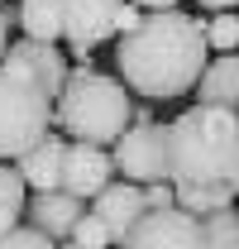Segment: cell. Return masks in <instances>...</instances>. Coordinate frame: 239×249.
I'll return each mask as SVG.
<instances>
[{
  "label": "cell",
  "mask_w": 239,
  "mask_h": 249,
  "mask_svg": "<svg viewBox=\"0 0 239 249\" xmlns=\"http://www.w3.org/2000/svg\"><path fill=\"white\" fill-rule=\"evenodd\" d=\"M206 15L187 10H144L139 24L120 34L115 67L120 87L144 101H177L196 87L206 67Z\"/></svg>",
  "instance_id": "obj_1"
},
{
  "label": "cell",
  "mask_w": 239,
  "mask_h": 249,
  "mask_svg": "<svg viewBox=\"0 0 239 249\" xmlns=\"http://www.w3.org/2000/svg\"><path fill=\"white\" fill-rule=\"evenodd\" d=\"M172 187H239V115L191 106L168 124Z\"/></svg>",
  "instance_id": "obj_2"
},
{
  "label": "cell",
  "mask_w": 239,
  "mask_h": 249,
  "mask_svg": "<svg viewBox=\"0 0 239 249\" xmlns=\"http://www.w3.org/2000/svg\"><path fill=\"white\" fill-rule=\"evenodd\" d=\"M129 110H134V96L120 87V77L96 72L91 62H77L67 67V82L53 101V134H62L67 144L110 149L129 129Z\"/></svg>",
  "instance_id": "obj_3"
},
{
  "label": "cell",
  "mask_w": 239,
  "mask_h": 249,
  "mask_svg": "<svg viewBox=\"0 0 239 249\" xmlns=\"http://www.w3.org/2000/svg\"><path fill=\"white\" fill-rule=\"evenodd\" d=\"M53 129V101L34 82L0 67V163L24 158Z\"/></svg>",
  "instance_id": "obj_4"
},
{
  "label": "cell",
  "mask_w": 239,
  "mask_h": 249,
  "mask_svg": "<svg viewBox=\"0 0 239 249\" xmlns=\"http://www.w3.org/2000/svg\"><path fill=\"white\" fill-rule=\"evenodd\" d=\"M110 168L120 182L149 187V182H168V124H129L110 144Z\"/></svg>",
  "instance_id": "obj_5"
},
{
  "label": "cell",
  "mask_w": 239,
  "mask_h": 249,
  "mask_svg": "<svg viewBox=\"0 0 239 249\" xmlns=\"http://www.w3.org/2000/svg\"><path fill=\"white\" fill-rule=\"evenodd\" d=\"M124 0H58L62 15V38H67V53L77 62H91V53L115 38V19Z\"/></svg>",
  "instance_id": "obj_6"
},
{
  "label": "cell",
  "mask_w": 239,
  "mask_h": 249,
  "mask_svg": "<svg viewBox=\"0 0 239 249\" xmlns=\"http://www.w3.org/2000/svg\"><path fill=\"white\" fill-rule=\"evenodd\" d=\"M0 67H5V72H15V77H24V82H34V87L48 96V101H58L62 82H67V53H62L58 43H34V38H15V43L5 48Z\"/></svg>",
  "instance_id": "obj_7"
},
{
  "label": "cell",
  "mask_w": 239,
  "mask_h": 249,
  "mask_svg": "<svg viewBox=\"0 0 239 249\" xmlns=\"http://www.w3.org/2000/svg\"><path fill=\"white\" fill-rule=\"evenodd\" d=\"M110 182H115L110 149H96V144H67V149H62V178H58V192H67L72 201H82V206H86L91 196H101Z\"/></svg>",
  "instance_id": "obj_8"
},
{
  "label": "cell",
  "mask_w": 239,
  "mask_h": 249,
  "mask_svg": "<svg viewBox=\"0 0 239 249\" xmlns=\"http://www.w3.org/2000/svg\"><path fill=\"white\" fill-rule=\"evenodd\" d=\"M91 216L101 220V230H105V240H110V249H124L129 245V235H134V225L144 220V192L134 182H110L101 196H91V206H86Z\"/></svg>",
  "instance_id": "obj_9"
},
{
  "label": "cell",
  "mask_w": 239,
  "mask_h": 249,
  "mask_svg": "<svg viewBox=\"0 0 239 249\" xmlns=\"http://www.w3.org/2000/svg\"><path fill=\"white\" fill-rule=\"evenodd\" d=\"M124 249H201V220L168 206V211H144Z\"/></svg>",
  "instance_id": "obj_10"
},
{
  "label": "cell",
  "mask_w": 239,
  "mask_h": 249,
  "mask_svg": "<svg viewBox=\"0 0 239 249\" xmlns=\"http://www.w3.org/2000/svg\"><path fill=\"white\" fill-rule=\"evenodd\" d=\"M82 201H72L67 192H34L29 201H24V225L38 230V235H48L53 245H62L67 235H72V225L82 220Z\"/></svg>",
  "instance_id": "obj_11"
},
{
  "label": "cell",
  "mask_w": 239,
  "mask_h": 249,
  "mask_svg": "<svg viewBox=\"0 0 239 249\" xmlns=\"http://www.w3.org/2000/svg\"><path fill=\"white\" fill-rule=\"evenodd\" d=\"M196 106H210V110H235L239 115V58L235 53H215L206 58L201 77H196Z\"/></svg>",
  "instance_id": "obj_12"
},
{
  "label": "cell",
  "mask_w": 239,
  "mask_h": 249,
  "mask_svg": "<svg viewBox=\"0 0 239 249\" xmlns=\"http://www.w3.org/2000/svg\"><path fill=\"white\" fill-rule=\"evenodd\" d=\"M62 149H67V139L62 134H43L38 144H34L24 158H15V173H19V182L24 192H58V178H62Z\"/></svg>",
  "instance_id": "obj_13"
},
{
  "label": "cell",
  "mask_w": 239,
  "mask_h": 249,
  "mask_svg": "<svg viewBox=\"0 0 239 249\" xmlns=\"http://www.w3.org/2000/svg\"><path fill=\"white\" fill-rule=\"evenodd\" d=\"M15 19H19L24 38H34V43H58L62 38L58 0H19V5H15Z\"/></svg>",
  "instance_id": "obj_14"
},
{
  "label": "cell",
  "mask_w": 239,
  "mask_h": 249,
  "mask_svg": "<svg viewBox=\"0 0 239 249\" xmlns=\"http://www.w3.org/2000/svg\"><path fill=\"white\" fill-rule=\"evenodd\" d=\"M230 201H235V187H172V206L196 216V220L220 211V206H230Z\"/></svg>",
  "instance_id": "obj_15"
},
{
  "label": "cell",
  "mask_w": 239,
  "mask_h": 249,
  "mask_svg": "<svg viewBox=\"0 0 239 249\" xmlns=\"http://www.w3.org/2000/svg\"><path fill=\"white\" fill-rule=\"evenodd\" d=\"M24 201H29V192H24V182H19V173H15L10 163H0V235L19 225Z\"/></svg>",
  "instance_id": "obj_16"
},
{
  "label": "cell",
  "mask_w": 239,
  "mask_h": 249,
  "mask_svg": "<svg viewBox=\"0 0 239 249\" xmlns=\"http://www.w3.org/2000/svg\"><path fill=\"white\" fill-rule=\"evenodd\" d=\"M201 249H239V216L235 206H220L201 216Z\"/></svg>",
  "instance_id": "obj_17"
},
{
  "label": "cell",
  "mask_w": 239,
  "mask_h": 249,
  "mask_svg": "<svg viewBox=\"0 0 239 249\" xmlns=\"http://www.w3.org/2000/svg\"><path fill=\"white\" fill-rule=\"evenodd\" d=\"M235 43H239V15L235 10L210 15L206 19V48L210 53H235Z\"/></svg>",
  "instance_id": "obj_18"
},
{
  "label": "cell",
  "mask_w": 239,
  "mask_h": 249,
  "mask_svg": "<svg viewBox=\"0 0 239 249\" xmlns=\"http://www.w3.org/2000/svg\"><path fill=\"white\" fill-rule=\"evenodd\" d=\"M67 245H77V249H110V240H105L101 220L91 216V211H82V220H77L72 235H67Z\"/></svg>",
  "instance_id": "obj_19"
},
{
  "label": "cell",
  "mask_w": 239,
  "mask_h": 249,
  "mask_svg": "<svg viewBox=\"0 0 239 249\" xmlns=\"http://www.w3.org/2000/svg\"><path fill=\"white\" fill-rule=\"evenodd\" d=\"M0 249H58L48 235H38V230H29V225H15V230H5L0 235Z\"/></svg>",
  "instance_id": "obj_20"
},
{
  "label": "cell",
  "mask_w": 239,
  "mask_h": 249,
  "mask_svg": "<svg viewBox=\"0 0 239 249\" xmlns=\"http://www.w3.org/2000/svg\"><path fill=\"white\" fill-rule=\"evenodd\" d=\"M144 192V206L149 211H168L172 206V182H149V187H139Z\"/></svg>",
  "instance_id": "obj_21"
},
{
  "label": "cell",
  "mask_w": 239,
  "mask_h": 249,
  "mask_svg": "<svg viewBox=\"0 0 239 249\" xmlns=\"http://www.w3.org/2000/svg\"><path fill=\"white\" fill-rule=\"evenodd\" d=\"M10 19H15V10H0V58L10 48Z\"/></svg>",
  "instance_id": "obj_22"
},
{
  "label": "cell",
  "mask_w": 239,
  "mask_h": 249,
  "mask_svg": "<svg viewBox=\"0 0 239 249\" xmlns=\"http://www.w3.org/2000/svg\"><path fill=\"white\" fill-rule=\"evenodd\" d=\"M129 5H139V10H177V0H129Z\"/></svg>",
  "instance_id": "obj_23"
},
{
  "label": "cell",
  "mask_w": 239,
  "mask_h": 249,
  "mask_svg": "<svg viewBox=\"0 0 239 249\" xmlns=\"http://www.w3.org/2000/svg\"><path fill=\"white\" fill-rule=\"evenodd\" d=\"M239 0H201V10H210V15H220V10H235Z\"/></svg>",
  "instance_id": "obj_24"
},
{
  "label": "cell",
  "mask_w": 239,
  "mask_h": 249,
  "mask_svg": "<svg viewBox=\"0 0 239 249\" xmlns=\"http://www.w3.org/2000/svg\"><path fill=\"white\" fill-rule=\"evenodd\" d=\"M58 249H77V245H67V240H62V245H58Z\"/></svg>",
  "instance_id": "obj_25"
}]
</instances>
